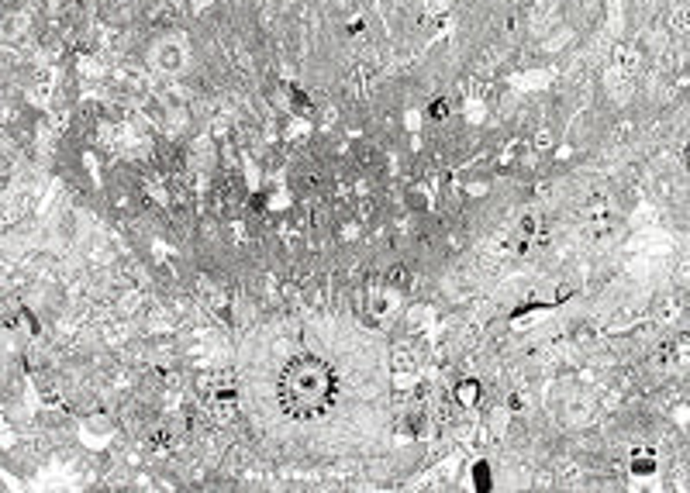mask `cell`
Masks as SVG:
<instances>
[{
  "label": "cell",
  "instance_id": "1",
  "mask_svg": "<svg viewBox=\"0 0 690 493\" xmlns=\"http://www.w3.org/2000/svg\"><path fill=\"white\" fill-rule=\"evenodd\" d=\"M431 118H445V100H435V104H431Z\"/></svg>",
  "mask_w": 690,
  "mask_h": 493
}]
</instances>
